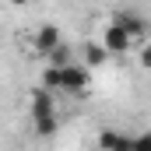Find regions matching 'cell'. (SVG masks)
<instances>
[{"instance_id": "obj_8", "label": "cell", "mask_w": 151, "mask_h": 151, "mask_svg": "<svg viewBox=\"0 0 151 151\" xmlns=\"http://www.w3.org/2000/svg\"><path fill=\"white\" fill-rule=\"evenodd\" d=\"M119 21L130 28V35H134V39H144V35H148V21H144V18H134V14H119Z\"/></svg>"}, {"instance_id": "obj_3", "label": "cell", "mask_w": 151, "mask_h": 151, "mask_svg": "<svg viewBox=\"0 0 151 151\" xmlns=\"http://www.w3.org/2000/svg\"><path fill=\"white\" fill-rule=\"evenodd\" d=\"M84 88H88V63H67L63 67V91L81 95Z\"/></svg>"}, {"instance_id": "obj_10", "label": "cell", "mask_w": 151, "mask_h": 151, "mask_svg": "<svg viewBox=\"0 0 151 151\" xmlns=\"http://www.w3.org/2000/svg\"><path fill=\"white\" fill-rule=\"evenodd\" d=\"M141 67H148V70H151V42L141 49Z\"/></svg>"}, {"instance_id": "obj_4", "label": "cell", "mask_w": 151, "mask_h": 151, "mask_svg": "<svg viewBox=\"0 0 151 151\" xmlns=\"http://www.w3.org/2000/svg\"><path fill=\"white\" fill-rule=\"evenodd\" d=\"M60 42H63V39H60V28H56V25H42V28L35 32V49L42 53V56H49Z\"/></svg>"}, {"instance_id": "obj_1", "label": "cell", "mask_w": 151, "mask_h": 151, "mask_svg": "<svg viewBox=\"0 0 151 151\" xmlns=\"http://www.w3.org/2000/svg\"><path fill=\"white\" fill-rule=\"evenodd\" d=\"M56 91L53 88H35L32 91V123H35V130L42 137H49L53 130H56V99H53Z\"/></svg>"}, {"instance_id": "obj_9", "label": "cell", "mask_w": 151, "mask_h": 151, "mask_svg": "<svg viewBox=\"0 0 151 151\" xmlns=\"http://www.w3.org/2000/svg\"><path fill=\"white\" fill-rule=\"evenodd\" d=\"M49 63H56V67H67V63H74V60H70V49H67V46L60 42V46H56V49L49 53Z\"/></svg>"}, {"instance_id": "obj_6", "label": "cell", "mask_w": 151, "mask_h": 151, "mask_svg": "<svg viewBox=\"0 0 151 151\" xmlns=\"http://www.w3.org/2000/svg\"><path fill=\"white\" fill-rule=\"evenodd\" d=\"M127 144H134V137L116 134V130H102L99 134V148H127Z\"/></svg>"}, {"instance_id": "obj_2", "label": "cell", "mask_w": 151, "mask_h": 151, "mask_svg": "<svg viewBox=\"0 0 151 151\" xmlns=\"http://www.w3.org/2000/svg\"><path fill=\"white\" fill-rule=\"evenodd\" d=\"M102 42H106V49H109L113 56H119V53H127V49H130L137 39L130 35V28H127L123 21H113V25L102 32Z\"/></svg>"}, {"instance_id": "obj_5", "label": "cell", "mask_w": 151, "mask_h": 151, "mask_svg": "<svg viewBox=\"0 0 151 151\" xmlns=\"http://www.w3.org/2000/svg\"><path fill=\"white\" fill-rule=\"evenodd\" d=\"M106 56H113V53L106 49V42H102V46H99V42H88V46H84V63H88V67H102Z\"/></svg>"}, {"instance_id": "obj_7", "label": "cell", "mask_w": 151, "mask_h": 151, "mask_svg": "<svg viewBox=\"0 0 151 151\" xmlns=\"http://www.w3.org/2000/svg\"><path fill=\"white\" fill-rule=\"evenodd\" d=\"M42 84H46V88H53V91H63V67L49 63V67L42 70Z\"/></svg>"}, {"instance_id": "obj_11", "label": "cell", "mask_w": 151, "mask_h": 151, "mask_svg": "<svg viewBox=\"0 0 151 151\" xmlns=\"http://www.w3.org/2000/svg\"><path fill=\"white\" fill-rule=\"evenodd\" d=\"M134 148H151V134H144V137H134Z\"/></svg>"}, {"instance_id": "obj_12", "label": "cell", "mask_w": 151, "mask_h": 151, "mask_svg": "<svg viewBox=\"0 0 151 151\" xmlns=\"http://www.w3.org/2000/svg\"><path fill=\"white\" fill-rule=\"evenodd\" d=\"M11 4H14V7H25V4H28V0H11Z\"/></svg>"}]
</instances>
